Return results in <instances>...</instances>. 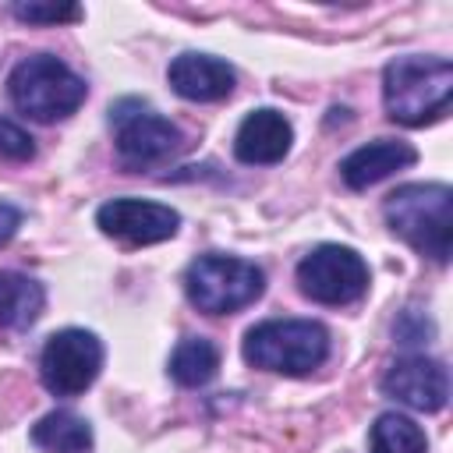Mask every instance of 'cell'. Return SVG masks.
Instances as JSON below:
<instances>
[{
    "label": "cell",
    "instance_id": "6da1fadb",
    "mask_svg": "<svg viewBox=\"0 0 453 453\" xmlns=\"http://www.w3.org/2000/svg\"><path fill=\"white\" fill-rule=\"evenodd\" d=\"M453 96V64L446 57L407 53L386 64L382 71V103L396 124L421 127L439 120L449 110Z\"/></svg>",
    "mask_w": 453,
    "mask_h": 453
},
{
    "label": "cell",
    "instance_id": "7a4b0ae2",
    "mask_svg": "<svg viewBox=\"0 0 453 453\" xmlns=\"http://www.w3.org/2000/svg\"><path fill=\"white\" fill-rule=\"evenodd\" d=\"M386 223L396 237H403L418 255L446 265L449 237H453V191L449 184H400L386 195Z\"/></svg>",
    "mask_w": 453,
    "mask_h": 453
},
{
    "label": "cell",
    "instance_id": "3957f363",
    "mask_svg": "<svg viewBox=\"0 0 453 453\" xmlns=\"http://www.w3.org/2000/svg\"><path fill=\"white\" fill-rule=\"evenodd\" d=\"M7 96H11L14 110H21L25 117H32L39 124H53V120L71 117L85 103L88 85L60 57L32 53V57L18 60L14 71L7 74Z\"/></svg>",
    "mask_w": 453,
    "mask_h": 453
},
{
    "label": "cell",
    "instance_id": "277c9868",
    "mask_svg": "<svg viewBox=\"0 0 453 453\" xmlns=\"http://www.w3.org/2000/svg\"><path fill=\"white\" fill-rule=\"evenodd\" d=\"M244 361L276 375H308L329 357V329L315 319H269L244 333Z\"/></svg>",
    "mask_w": 453,
    "mask_h": 453
},
{
    "label": "cell",
    "instance_id": "5b68a950",
    "mask_svg": "<svg viewBox=\"0 0 453 453\" xmlns=\"http://www.w3.org/2000/svg\"><path fill=\"white\" fill-rule=\"evenodd\" d=\"M262 290H265L262 265L237 258V255H223V251L198 255L184 273V294L205 315L241 311V308L255 304L262 297Z\"/></svg>",
    "mask_w": 453,
    "mask_h": 453
},
{
    "label": "cell",
    "instance_id": "8992f818",
    "mask_svg": "<svg viewBox=\"0 0 453 453\" xmlns=\"http://www.w3.org/2000/svg\"><path fill=\"white\" fill-rule=\"evenodd\" d=\"M110 124H113L117 156L134 170L156 166L184 145V131L134 96L117 99L110 106Z\"/></svg>",
    "mask_w": 453,
    "mask_h": 453
},
{
    "label": "cell",
    "instance_id": "52a82bcc",
    "mask_svg": "<svg viewBox=\"0 0 453 453\" xmlns=\"http://www.w3.org/2000/svg\"><path fill=\"white\" fill-rule=\"evenodd\" d=\"M372 283L368 262L347 244H319L297 262V287L315 304H354Z\"/></svg>",
    "mask_w": 453,
    "mask_h": 453
},
{
    "label": "cell",
    "instance_id": "ba28073f",
    "mask_svg": "<svg viewBox=\"0 0 453 453\" xmlns=\"http://www.w3.org/2000/svg\"><path fill=\"white\" fill-rule=\"evenodd\" d=\"M103 368V343L88 329H60L46 340L39 354V379L53 396L85 393Z\"/></svg>",
    "mask_w": 453,
    "mask_h": 453
},
{
    "label": "cell",
    "instance_id": "9c48e42d",
    "mask_svg": "<svg viewBox=\"0 0 453 453\" xmlns=\"http://www.w3.org/2000/svg\"><path fill=\"white\" fill-rule=\"evenodd\" d=\"M96 226L106 237L142 248V244L170 241L180 226V212L163 202H149V198H110L99 205Z\"/></svg>",
    "mask_w": 453,
    "mask_h": 453
},
{
    "label": "cell",
    "instance_id": "30bf717a",
    "mask_svg": "<svg viewBox=\"0 0 453 453\" xmlns=\"http://www.w3.org/2000/svg\"><path fill=\"white\" fill-rule=\"evenodd\" d=\"M382 393L396 403H407L414 411H425V414H435L446 407L449 400V372L442 361L435 357H425V354H407V357H396L386 375H382Z\"/></svg>",
    "mask_w": 453,
    "mask_h": 453
},
{
    "label": "cell",
    "instance_id": "8fae6325",
    "mask_svg": "<svg viewBox=\"0 0 453 453\" xmlns=\"http://www.w3.org/2000/svg\"><path fill=\"white\" fill-rule=\"evenodd\" d=\"M170 88L188 103H219L234 92V67L212 53H180L166 67Z\"/></svg>",
    "mask_w": 453,
    "mask_h": 453
},
{
    "label": "cell",
    "instance_id": "7c38bea8",
    "mask_svg": "<svg viewBox=\"0 0 453 453\" xmlns=\"http://www.w3.org/2000/svg\"><path fill=\"white\" fill-rule=\"evenodd\" d=\"M290 142H294V124L280 110L262 106L241 120L234 134V156L248 166H273L290 152Z\"/></svg>",
    "mask_w": 453,
    "mask_h": 453
},
{
    "label": "cell",
    "instance_id": "4fadbf2b",
    "mask_svg": "<svg viewBox=\"0 0 453 453\" xmlns=\"http://www.w3.org/2000/svg\"><path fill=\"white\" fill-rule=\"evenodd\" d=\"M414 163H418V149L411 142L375 138V142H368V145H361L340 159V177L350 191H365V188H372V184L386 180L389 173L414 166Z\"/></svg>",
    "mask_w": 453,
    "mask_h": 453
},
{
    "label": "cell",
    "instance_id": "5bb4252c",
    "mask_svg": "<svg viewBox=\"0 0 453 453\" xmlns=\"http://www.w3.org/2000/svg\"><path fill=\"white\" fill-rule=\"evenodd\" d=\"M46 304V290L39 280L4 269L0 273V329H28Z\"/></svg>",
    "mask_w": 453,
    "mask_h": 453
},
{
    "label": "cell",
    "instance_id": "9a60e30c",
    "mask_svg": "<svg viewBox=\"0 0 453 453\" xmlns=\"http://www.w3.org/2000/svg\"><path fill=\"white\" fill-rule=\"evenodd\" d=\"M32 442L42 453H92V425L74 411H50L32 425Z\"/></svg>",
    "mask_w": 453,
    "mask_h": 453
},
{
    "label": "cell",
    "instance_id": "2e32d148",
    "mask_svg": "<svg viewBox=\"0 0 453 453\" xmlns=\"http://www.w3.org/2000/svg\"><path fill=\"white\" fill-rule=\"evenodd\" d=\"M219 368V347L209 336H184L170 354V379L177 386H205Z\"/></svg>",
    "mask_w": 453,
    "mask_h": 453
},
{
    "label": "cell",
    "instance_id": "e0dca14e",
    "mask_svg": "<svg viewBox=\"0 0 453 453\" xmlns=\"http://www.w3.org/2000/svg\"><path fill=\"white\" fill-rule=\"evenodd\" d=\"M368 453H428V439L414 418L386 411L375 418L368 432Z\"/></svg>",
    "mask_w": 453,
    "mask_h": 453
},
{
    "label": "cell",
    "instance_id": "ac0fdd59",
    "mask_svg": "<svg viewBox=\"0 0 453 453\" xmlns=\"http://www.w3.org/2000/svg\"><path fill=\"white\" fill-rule=\"evenodd\" d=\"M11 11L18 21H28V25H64L85 14L78 4H14Z\"/></svg>",
    "mask_w": 453,
    "mask_h": 453
},
{
    "label": "cell",
    "instance_id": "d6986e66",
    "mask_svg": "<svg viewBox=\"0 0 453 453\" xmlns=\"http://www.w3.org/2000/svg\"><path fill=\"white\" fill-rule=\"evenodd\" d=\"M0 156H7V159H14V163H25V159L35 156L32 134H28L21 124L7 120V117H0Z\"/></svg>",
    "mask_w": 453,
    "mask_h": 453
},
{
    "label": "cell",
    "instance_id": "ffe728a7",
    "mask_svg": "<svg viewBox=\"0 0 453 453\" xmlns=\"http://www.w3.org/2000/svg\"><path fill=\"white\" fill-rule=\"evenodd\" d=\"M393 336H396L400 343H421L425 336H432V322H428L421 311L407 308V311L396 319V326H393Z\"/></svg>",
    "mask_w": 453,
    "mask_h": 453
},
{
    "label": "cell",
    "instance_id": "44dd1931",
    "mask_svg": "<svg viewBox=\"0 0 453 453\" xmlns=\"http://www.w3.org/2000/svg\"><path fill=\"white\" fill-rule=\"evenodd\" d=\"M18 226H21V209L11 205V202H0V248L14 241Z\"/></svg>",
    "mask_w": 453,
    "mask_h": 453
}]
</instances>
